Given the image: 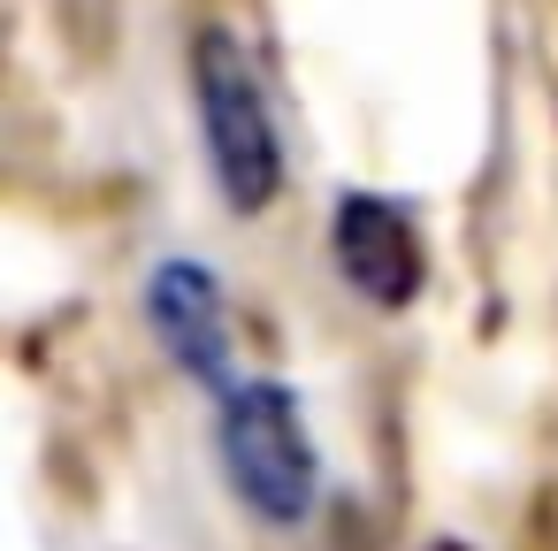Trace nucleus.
<instances>
[{
    "label": "nucleus",
    "mask_w": 558,
    "mask_h": 551,
    "mask_svg": "<svg viewBox=\"0 0 558 551\" xmlns=\"http://www.w3.org/2000/svg\"><path fill=\"white\" fill-rule=\"evenodd\" d=\"M329 245H337L344 284H352L367 307H413V291H421V238H413L405 207L352 192V200L337 207V238H329Z\"/></svg>",
    "instance_id": "20e7f679"
},
{
    "label": "nucleus",
    "mask_w": 558,
    "mask_h": 551,
    "mask_svg": "<svg viewBox=\"0 0 558 551\" xmlns=\"http://www.w3.org/2000/svg\"><path fill=\"white\" fill-rule=\"evenodd\" d=\"M192 93H199L207 161L222 177V200L238 215H260L276 200V184H283V139L268 123V93H260V70H253L238 32L207 24L192 39Z\"/></svg>",
    "instance_id": "f257e3e1"
},
{
    "label": "nucleus",
    "mask_w": 558,
    "mask_h": 551,
    "mask_svg": "<svg viewBox=\"0 0 558 551\" xmlns=\"http://www.w3.org/2000/svg\"><path fill=\"white\" fill-rule=\"evenodd\" d=\"M222 467L238 482V498L291 528L314 513V490H322V467H314V436H306V414L283 383H238L222 398Z\"/></svg>",
    "instance_id": "f03ea898"
},
{
    "label": "nucleus",
    "mask_w": 558,
    "mask_h": 551,
    "mask_svg": "<svg viewBox=\"0 0 558 551\" xmlns=\"http://www.w3.org/2000/svg\"><path fill=\"white\" fill-rule=\"evenodd\" d=\"M146 322H154L161 352H169L184 375L215 383L222 398L238 391V383H230V314H222V284H215L199 261H161V268H154V284H146Z\"/></svg>",
    "instance_id": "7ed1b4c3"
},
{
    "label": "nucleus",
    "mask_w": 558,
    "mask_h": 551,
    "mask_svg": "<svg viewBox=\"0 0 558 551\" xmlns=\"http://www.w3.org/2000/svg\"><path fill=\"white\" fill-rule=\"evenodd\" d=\"M421 551H466V543H451V536H436V543H421Z\"/></svg>",
    "instance_id": "39448f33"
}]
</instances>
